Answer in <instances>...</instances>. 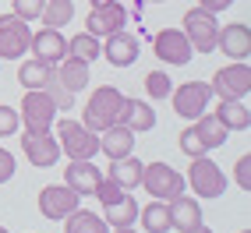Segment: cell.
I'll return each mask as SVG.
<instances>
[{
    "label": "cell",
    "instance_id": "6da1fadb",
    "mask_svg": "<svg viewBox=\"0 0 251 233\" xmlns=\"http://www.w3.org/2000/svg\"><path fill=\"white\" fill-rule=\"evenodd\" d=\"M121 106H124V92L117 89V85H103V89H96V92L89 95L85 110H81V124L99 135L103 127L117 124V116H121Z\"/></svg>",
    "mask_w": 251,
    "mask_h": 233
},
{
    "label": "cell",
    "instance_id": "7a4b0ae2",
    "mask_svg": "<svg viewBox=\"0 0 251 233\" xmlns=\"http://www.w3.org/2000/svg\"><path fill=\"white\" fill-rule=\"evenodd\" d=\"M57 145H60V156H68V159H96L99 156V135L89 131L81 120H71V116L57 120Z\"/></svg>",
    "mask_w": 251,
    "mask_h": 233
},
{
    "label": "cell",
    "instance_id": "3957f363",
    "mask_svg": "<svg viewBox=\"0 0 251 233\" xmlns=\"http://www.w3.org/2000/svg\"><path fill=\"white\" fill-rule=\"evenodd\" d=\"M18 120L25 131H50L57 120V103L43 89H25L22 106H18Z\"/></svg>",
    "mask_w": 251,
    "mask_h": 233
},
{
    "label": "cell",
    "instance_id": "277c9868",
    "mask_svg": "<svg viewBox=\"0 0 251 233\" xmlns=\"http://www.w3.org/2000/svg\"><path fill=\"white\" fill-rule=\"evenodd\" d=\"M152 198H159V202H174L177 194H184V177L174 170L170 163H145V170H142V184Z\"/></svg>",
    "mask_w": 251,
    "mask_h": 233
},
{
    "label": "cell",
    "instance_id": "5b68a950",
    "mask_svg": "<svg viewBox=\"0 0 251 233\" xmlns=\"http://www.w3.org/2000/svg\"><path fill=\"white\" fill-rule=\"evenodd\" d=\"M198 198H223L226 194V173L216 166L209 156H198L188 166V180H184Z\"/></svg>",
    "mask_w": 251,
    "mask_h": 233
},
{
    "label": "cell",
    "instance_id": "8992f818",
    "mask_svg": "<svg viewBox=\"0 0 251 233\" xmlns=\"http://www.w3.org/2000/svg\"><path fill=\"white\" fill-rule=\"evenodd\" d=\"M184 36H188L195 53H212L216 49V36H220V25H216V14L202 11V7H191L184 11Z\"/></svg>",
    "mask_w": 251,
    "mask_h": 233
},
{
    "label": "cell",
    "instance_id": "52a82bcc",
    "mask_svg": "<svg viewBox=\"0 0 251 233\" xmlns=\"http://www.w3.org/2000/svg\"><path fill=\"white\" fill-rule=\"evenodd\" d=\"M209 89L216 99H248L251 92V68L248 60H233L226 68L216 71V78L209 81Z\"/></svg>",
    "mask_w": 251,
    "mask_h": 233
},
{
    "label": "cell",
    "instance_id": "ba28073f",
    "mask_svg": "<svg viewBox=\"0 0 251 233\" xmlns=\"http://www.w3.org/2000/svg\"><path fill=\"white\" fill-rule=\"evenodd\" d=\"M209 99H212V89L209 81H184L170 92V103H174V113L184 116V120H198L205 110H209Z\"/></svg>",
    "mask_w": 251,
    "mask_h": 233
},
{
    "label": "cell",
    "instance_id": "9c48e42d",
    "mask_svg": "<svg viewBox=\"0 0 251 233\" xmlns=\"http://www.w3.org/2000/svg\"><path fill=\"white\" fill-rule=\"evenodd\" d=\"M32 43V28L28 22H22L18 14H0V60H18L28 53Z\"/></svg>",
    "mask_w": 251,
    "mask_h": 233
},
{
    "label": "cell",
    "instance_id": "30bf717a",
    "mask_svg": "<svg viewBox=\"0 0 251 233\" xmlns=\"http://www.w3.org/2000/svg\"><path fill=\"white\" fill-rule=\"evenodd\" d=\"M22 152L39 170H50V166L60 163V145L50 131H22Z\"/></svg>",
    "mask_w": 251,
    "mask_h": 233
},
{
    "label": "cell",
    "instance_id": "8fae6325",
    "mask_svg": "<svg viewBox=\"0 0 251 233\" xmlns=\"http://www.w3.org/2000/svg\"><path fill=\"white\" fill-rule=\"evenodd\" d=\"M85 25H89L85 28L89 36L106 39V36H113V32H121L127 25V7L121 4V0H106V4H99V7L89 11V22Z\"/></svg>",
    "mask_w": 251,
    "mask_h": 233
},
{
    "label": "cell",
    "instance_id": "7c38bea8",
    "mask_svg": "<svg viewBox=\"0 0 251 233\" xmlns=\"http://www.w3.org/2000/svg\"><path fill=\"white\" fill-rule=\"evenodd\" d=\"M81 205V194H75L68 184H46L39 191V212L46 219H64Z\"/></svg>",
    "mask_w": 251,
    "mask_h": 233
},
{
    "label": "cell",
    "instance_id": "4fadbf2b",
    "mask_svg": "<svg viewBox=\"0 0 251 233\" xmlns=\"http://www.w3.org/2000/svg\"><path fill=\"white\" fill-rule=\"evenodd\" d=\"M28 53L36 60H43V64H50V68H57V64L68 57V39H64L60 28H39V32H32Z\"/></svg>",
    "mask_w": 251,
    "mask_h": 233
},
{
    "label": "cell",
    "instance_id": "5bb4252c",
    "mask_svg": "<svg viewBox=\"0 0 251 233\" xmlns=\"http://www.w3.org/2000/svg\"><path fill=\"white\" fill-rule=\"evenodd\" d=\"M152 46H156V57L166 60V64H174V68H180V64H188L195 57V49H191L188 36H184L180 28H163L152 39Z\"/></svg>",
    "mask_w": 251,
    "mask_h": 233
},
{
    "label": "cell",
    "instance_id": "9a60e30c",
    "mask_svg": "<svg viewBox=\"0 0 251 233\" xmlns=\"http://www.w3.org/2000/svg\"><path fill=\"white\" fill-rule=\"evenodd\" d=\"M99 180H103V170H99L92 159H71V166H64V184L81 198L92 194Z\"/></svg>",
    "mask_w": 251,
    "mask_h": 233
},
{
    "label": "cell",
    "instance_id": "2e32d148",
    "mask_svg": "<svg viewBox=\"0 0 251 233\" xmlns=\"http://www.w3.org/2000/svg\"><path fill=\"white\" fill-rule=\"evenodd\" d=\"M216 46H220L230 60H248V57H251V28H248L244 22L223 25L220 36H216Z\"/></svg>",
    "mask_w": 251,
    "mask_h": 233
},
{
    "label": "cell",
    "instance_id": "e0dca14e",
    "mask_svg": "<svg viewBox=\"0 0 251 233\" xmlns=\"http://www.w3.org/2000/svg\"><path fill=\"white\" fill-rule=\"evenodd\" d=\"M99 152H103L110 163L113 159H124L135 152V131H127L124 124H110L99 131Z\"/></svg>",
    "mask_w": 251,
    "mask_h": 233
},
{
    "label": "cell",
    "instance_id": "ac0fdd59",
    "mask_svg": "<svg viewBox=\"0 0 251 233\" xmlns=\"http://www.w3.org/2000/svg\"><path fill=\"white\" fill-rule=\"evenodd\" d=\"M99 57H106L113 68H131V64L138 60V39L121 28V32H113V36H106L103 53H99Z\"/></svg>",
    "mask_w": 251,
    "mask_h": 233
},
{
    "label": "cell",
    "instance_id": "d6986e66",
    "mask_svg": "<svg viewBox=\"0 0 251 233\" xmlns=\"http://www.w3.org/2000/svg\"><path fill=\"white\" fill-rule=\"evenodd\" d=\"M117 124H124L127 131H135V135H145V131L156 127V110L149 106L145 99H124Z\"/></svg>",
    "mask_w": 251,
    "mask_h": 233
},
{
    "label": "cell",
    "instance_id": "ffe728a7",
    "mask_svg": "<svg viewBox=\"0 0 251 233\" xmlns=\"http://www.w3.org/2000/svg\"><path fill=\"white\" fill-rule=\"evenodd\" d=\"M166 205H170V230L188 233V230H195L198 223H202V205H198V198L177 194L174 202H166Z\"/></svg>",
    "mask_w": 251,
    "mask_h": 233
},
{
    "label": "cell",
    "instance_id": "44dd1931",
    "mask_svg": "<svg viewBox=\"0 0 251 233\" xmlns=\"http://www.w3.org/2000/svg\"><path fill=\"white\" fill-rule=\"evenodd\" d=\"M53 78H57L68 92H81V89H89V81H92L89 64L78 60V57H64L57 68H53Z\"/></svg>",
    "mask_w": 251,
    "mask_h": 233
},
{
    "label": "cell",
    "instance_id": "7402d4cb",
    "mask_svg": "<svg viewBox=\"0 0 251 233\" xmlns=\"http://www.w3.org/2000/svg\"><path fill=\"white\" fill-rule=\"evenodd\" d=\"M142 170H145V163L135 159V152H131V156H124V159H113L110 180H113L117 187H124V191H135V187L142 184Z\"/></svg>",
    "mask_w": 251,
    "mask_h": 233
},
{
    "label": "cell",
    "instance_id": "603a6c76",
    "mask_svg": "<svg viewBox=\"0 0 251 233\" xmlns=\"http://www.w3.org/2000/svg\"><path fill=\"white\" fill-rule=\"evenodd\" d=\"M216 116H220V124H223L226 131H248V127H251V113H248V106H244V99H220Z\"/></svg>",
    "mask_w": 251,
    "mask_h": 233
},
{
    "label": "cell",
    "instance_id": "cb8c5ba5",
    "mask_svg": "<svg viewBox=\"0 0 251 233\" xmlns=\"http://www.w3.org/2000/svg\"><path fill=\"white\" fill-rule=\"evenodd\" d=\"M64 233H110V226H106L103 215L78 205L71 215H64Z\"/></svg>",
    "mask_w": 251,
    "mask_h": 233
},
{
    "label": "cell",
    "instance_id": "d4e9b609",
    "mask_svg": "<svg viewBox=\"0 0 251 233\" xmlns=\"http://www.w3.org/2000/svg\"><path fill=\"white\" fill-rule=\"evenodd\" d=\"M138 219H142L145 233H170V205L152 198L145 209H138Z\"/></svg>",
    "mask_w": 251,
    "mask_h": 233
},
{
    "label": "cell",
    "instance_id": "484cf974",
    "mask_svg": "<svg viewBox=\"0 0 251 233\" xmlns=\"http://www.w3.org/2000/svg\"><path fill=\"white\" fill-rule=\"evenodd\" d=\"M191 127H195V135L205 141V148H220V145L230 138V131L220 124V116H216V113H202Z\"/></svg>",
    "mask_w": 251,
    "mask_h": 233
},
{
    "label": "cell",
    "instance_id": "4316f807",
    "mask_svg": "<svg viewBox=\"0 0 251 233\" xmlns=\"http://www.w3.org/2000/svg\"><path fill=\"white\" fill-rule=\"evenodd\" d=\"M103 219H106V226L110 230H121V226H131V223H135L138 219V202H135V194H124L121 198V202H113V205H106V215H103Z\"/></svg>",
    "mask_w": 251,
    "mask_h": 233
},
{
    "label": "cell",
    "instance_id": "83f0119b",
    "mask_svg": "<svg viewBox=\"0 0 251 233\" xmlns=\"http://www.w3.org/2000/svg\"><path fill=\"white\" fill-rule=\"evenodd\" d=\"M43 28H60V25H71L75 22V4L71 0H46L43 14H39Z\"/></svg>",
    "mask_w": 251,
    "mask_h": 233
},
{
    "label": "cell",
    "instance_id": "f1b7e54d",
    "mask_svg": "<svg viewBox=\"0 0 251 233\" xmlns=\"http://www.w3.org/2000/svg\"><path fill=\"white\" fill-rule=\"evenodd\" d=\"M50 74H53V68L50 64H43V60H25L22 68H18V81H22V89H46V81H50Z\"/></svg>",
    "mask_w": 251,
    "mask_h": 233
},
{
    "label": "cell",
    "instance_id": "f546056e",
    "mask_svg": "<svg viewBox=\"0 0 251 233\" xmlns=\"http://www.w3.org/2000/svg\"><path fill=\"white\" fill-rule=\"evenodd\" d=\"M99 53H103V43H99L96 36H89V32H78L75 39H68V57H78V60L92 64Z\"/></svg>",
    "mask_w": 251,
    "mask_h": 233
},
{
    "label": "cell",
    "instance_id": "4dcf8cb0",
    "mask_svg": "<svg viewBox=\"0 0 251 233\" xmlns=\"http://www.w3.org/2000/svg\"><path fill=\"white\" fill-rule=\"evenodd\" d=\"M145 92L152 95V99H170V92H174L170 74H163V71H149V74H145Z\"/></svg>",
    "mask_w": 251,
    "mask_h": 233
},
{
    "label": "cell",
    "instance_id": "1f68e13d",
    "mask_svg": "<svg viewBox=\"0 0 251 233\" xmlns=\"http://www.w3.org/2000/svg\"><path fill=\"white\" fill-rule=\"evenodd\" d=\"M177 145H180V152H184V156H191V159H198V156H209V148H205V141H202V138L195 135V127H184Z\"/></svg>",
    "mask_w": 251,
    "mask_h": 233
},
{
    "label": "cell",
    "instance_id": "d6a6232c",
    "mask_svg": "<svg viewBox=\"0 0 251 233\" xmlns=\"http://www.w3.org/2000/svg\"><path fill=\"white\" fill-rule=\"evenodd\" d=\"M124 194H127V191H124V187H117L110 177H103V180L96 184V191H92V198H99V202H103V209H106V205H113V202H121Z\"/></svg>",
    "mask_w": 251,
    "mask_h": 233
},
{
    "label": "cell",
    "instance_id": "836d02e7",
    "mask_svg": "<svg viewBox=\"0 0 251 233\" xmlns=\"http://www.w3.org/2000/svg\"><path fill=\"white\" fill-rule=\"evenodd\" d=\"M50 99H53V103H57V110H68L71 103H75V92H68V89H64L60 85V81L53 78V74H50V81H46V89H43Z\"/></svg>",
    "mask_w": 251,
    "mask_h": 233
},
{
    "label": "cell",
    "instance_id": "e575fe53",
    "mask_svg": "<svg viewBox=\"0 0 251 233\" xmlns=\"http://www.w3.org/2000/svg\"><path fill=\"white\" fill-rule=\"evenodd\" d=\"M43 4H46V0H11V11L18 14L22 22H36L43 14Z\"/></svg>",
    "mask_w": 251,
    "mask_h": 233
},
{
    "label": "cell",
    "instance_id": "d590c367",
    "mask_svg": "<svg viewBox=\"0 0 251 233\" xmlns=\"http://www.w3.org/2000/svg\"><path fill=\"white\" fill-rule=\"evenodd\" d=\"M18 110L14 106H0V138H11V135H18Z\"/></svg>",
    "mask_w": 251,
    "mask_h": 233
},
{
    "label": "cell",
    "instance_id": "8d00e7d4",
    "mask_svg": "<svg viewBox=\"0 0 251 233\" xmlns=\"http://www.w3.org/2000/svg\"><path fill=\"white\" fill-rule=\"evenodd\" d=\"M233 180L244 187V194L251 191V156H248V152H244L237 163H233Z\"/></svg>",
    "mask_w": 251,
    "mask_h": 233
},
{
    "label": "cell",
    "instance_id": "74e56055",
    "mask_svg": "<svg viewBox=\"0 0 251 233\" xmlns=\"http://www.w3.org/2000/svg\"><path fill=\"white\" fill-rule=\"evenodd\" d=\"M14 170H18V166H14V156L7 152V148H0V184H7V180L14 177Z\"/></svg>",
    "mask_w": 251,
    "mask_h": 233
},
{
    "label": "cell",
    "instance_id": "f35d334b",
    "mask_svg": "<svg viewBox=\"0 0 251 233\" xmlns=\"http://www.w3.org/2000/svg\"><path fill=\"white\" fill-rule=\"evenodd\" d=\"M230 4H233V0H198V7L209 11V14H220V11H226Z\"/></svg>",
    "mask_w": 251,
    "mask_h": 233
},
{
    "label": "cell",
    "instance_id": "ab89813d",
    "mask_svg": "<svg viewBox=\"0 0 251 233\" xmlns=\"http://www.w3.org/2000/svg\"><path fill=\"white\" fill-rule=\"evenodd\" d=\"M188 233H212V230H209L205 223H198V226H195V230H188Z\"/></svg>",
    "mask_w": 251,
    "mask_h": 233
},
{
    "label": "cell",
    "instance_id": "60d3db41",
    "mask_svg": "<svg viewBox=\"0 0 251 233\" xmlns=\"http://www.w3.org/2000/svg\"><path fill=\"white\" fill-rule=\"evenodd\" d=\"M110 233H138V230H131V226H121V230H110Z\"/></svg>",
    "mask_w": 251,
    "mask_h": 233
},
{
    "label": "cell",
    "instance_id": "b9f144b4",
    "mask_svg": "<svg viewBox=\"0 0 251 233\" xmlns=\"http://www.w3.org/2000/svg\"><path fill=\"white\" fill-rule=\"evenodd\" d=\"M89 4H92V7H99V4H106V0H89Z\"/></svg>",
    "mask_w": 251,
    "mask_h": 233
},
{
    "label": "cell",
    "instance_id": "7bdbcfd3",
    "mask_svg": "<svg viewBox=\"0 0 251 233\" xmlns=\"http://www.w3.org/2000/svg\"><path fill=\"white\" fill-rule=\"evenodd\" d=\"M241 233H251V230H248V226H244V230H241Z\"/></svg>",
    "mask_w": 251,
    "mask_h": 233
},
{
    "label": "cell",
    "instance_id": "ee69618b",
    "mask_svg": "<svg viewBox=\"0 0 251 233\" xmlns=\"http://www.w3.org/2000/svg\"><path fill=\"white\" fill-rule=\"evenodd\" d=\"M152 4H163V0H152Z\"/></svg>",
    "mask_w": 251,
    "mask_h": 233
},
{
    "label": "cell",
    "instance_id": "f6af8a7d",
    "mask_svg": "<svg viewBox=\"0 0 251 233\" xmlns=\"http://www.w3.org/2000/svg\"><path fill=\"white\" fill-rule=\"evenodd\" d=\"M0 233H7V230H4V226H0Z\"/></svg>",
    "mask_w": 251,
    "mask_h": 233
}]
</instances>
